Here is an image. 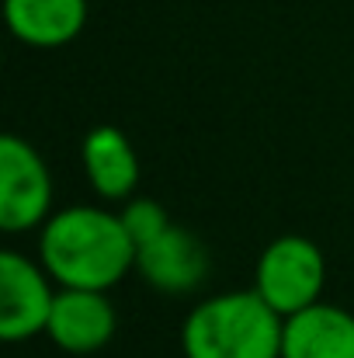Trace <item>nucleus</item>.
I'll list each match as a JSON object with an SVG mask.
<instances>
[{
    "instance_id": "nucleus-1",
    "label": "nucleus",
    "mask_w": 354,
    "mask_h": 358,
    "mask_svg": "<svg viewBox=\"0 0 354 358\" xmlns=\"http://www.w3.org/2000/svg\"><path fill=\"white\" fill-rule=\"evenodd\" d=\"M38 261L63 289H112L135 268V243L118 213L70 206L42 223Z\"/></svg>"
},
{
    "instance_id": "nucleus-9",
    "label": "nucleus",
    "mask_w": 354,
    "mask_h": 358,
    "mask_svg": "<svg viewBox=\"0 0 354 358\" xmlns=\"http://www.w3.org/2000/svg\"><path fill=\"white\" fill-rule=\"evenodd\" d=\"M7 28L31 49H59L87 24V0H3Z\"/></svg>"
},
{
    "instance_id": "nucleus-10",
    "label": "nucleus",
    "mask_w": 354,
    "mask_h": 358,
    "mask_svg": "<svg viewBox=\"0 0 354 358\" xmlns=\"http://www.w3.org/2000/svg\"><path fill=\"white\" fill-rule=\"evenodd\" d=\"M80 160H84L91 188L101 199H108V202L132 199V192L139 185V157H135V150H132V143L121 129L94 125L84 136Z\"/></svg>"
},
{
    "instance_id": "nucleus-6",
    "label": "nucleus",
    "mask_w": 354,
    "mask_h": 358,
    "mask_svg": "<svg viewBox=\"0 0 354 358\" xmlns=\"http://www.w3.org/2000/svg\"><path fill=\"white\" fill-rule=\"evenodd\" d=\"M118 327V313L105 289H63L56 292L49 327L45 334L52 338L56 348L70 355H94L101 352Z\"/></svg>"
},
{
    "instance_id": "nucleus-2",
    "label": "nucleus",
    "mask_w": 354,
    "mask_h": 358,
    "mask_svg": "<svg viewBox=\"0 0 354 358\" xmlns=\"http://www.w3.org/2000/svg\"><path fill=\"white\" fill-rule=\"evenodd\" d=\"M285 317L257 292L236 289L202 299L181 327L184 358H281Z\"/></svg>"
},
{
    "instance_id": "nucleus-5",
    "label": "nucleus",
    "mask_w": 354,
    "mask_h": 358,
    "mask_svg": "<svg viewBox=\"0 0 354 358\" xmlns=\"http://www.w3.org/2000/svg\"><path fill=\"white\" fill-rule=\"evenodd\" d=\"M52 275L45 264L3 250L0 254V338L3 341H24L35 334H45L49 313L56 303Z\"/></svg>"
},
{
    "instance_id": "nucleus-8",
    "label": "nucleus",
    "mask_w": 354,
    "mask_h": 358,
    "mask_svg": "<svg viewBox=\"0 0 354 358\" xmlns=\"http://www.w3.org/2000/svg\"><path fill=\"white\" fill-rule=\"evenodd\" d=\"M281 358H354V313L323 299L288 313L281 327Z\"/></svg>"
},
{
    "instance_id": "nucleus-4",
    "label": "nucleus",
    "mask_w": 354,
    "mask_h": 358,
    "mask_svg": "<svg viewBox=\"0 0 354 358\" xmlns=\"http://www.w3.org/2000/svg\"><path fill=\"white\" fill-rule=\"evenodd\" d=\"M52 216V178L45 160L21 136L0 139V230L24 234Z\"/></svg>"
},
{
    "instance_id": "nucleus-3",
    "label": "nucleus",
    "mask_w": 354,
    "mask_h": 358,
    "mask_svg": "<svg viewBox=\"0 0 354 358\" xmlns=\"http://www.w3.org/2000/svg\"><path fill=\"white\" fill-rule=\"evenodd\" d=\"M327 285V261L323 250L313 240L288 234V237L271 240L253 271V289L281 313H299L313 303H320Z\"/></svg>"
},
{
    "instance_id": "nucleus-11",
    "label": "nucleus",
    "mask_w": 354,
    "mask_h": 358,
    "mask_svg": "<svg viewBox=\"0 0 354 358\" xmlns=\"http://www.w3.org/2000/svg\"><path fill=\"white\" fill-rule=\"evenodd\" d=\"M118 216H121L128 237H132V243H135V250H139L142 243H149L153 237H160V234L170 227L167 209H163L156 199H128L125 209H121Z\"/></svg>"
},
{
    "instance_id": "nucleus-7",
    "label": "nucleus",
    "mask_w": 354,
    "mask_h": 358,
    "mask_svg": "<svg viewBox=\"0 0 354 358\" xmlns=\"http://www.w3.org/2000/svg\"><path fill=\"white\" fill-rule=\"evenodd\" d=\"M135 268L153 289L167 296H184L205 282L209 254L195 234L170 223L160 237H153L135 250Z\"/></svg>"
}]
</instances>
